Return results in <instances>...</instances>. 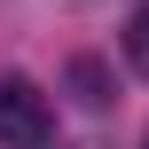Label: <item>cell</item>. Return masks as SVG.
I'll return each mask as SVG.
<instances>
[{
    "instance_id": "1",
    "label": "cell",
    "mask_w": 149,
    "mask_h": 149,
    "mask_svg": "<svg viewBox=\"0 0 149 149\" xmlns=\"http://www.w3.org/2000/svg\"><path fill=\"white\" fill-rule=\"evenodd\" d=\"M0 149H55V102L31 79H0Z\"/></svg>"
},
{
    "instance_id": "2",
    "label": "cell",
    "mask_w": 149,
    "mask_h": 149,
    "mask_svg": "<svg viewBox=\"0 0 149 149\" xmlns=\"http://www.w3.org/2000/svg\"><path fill=\"white\" fill-rule=\"evenodd\" d=\"M71 86H79V102H86V110H102V102H110V79H102V63H94V55H79V63H71Z\"/></svg>"
},
{
    "instance_id": "3",
    "label": "cell",
    "mask_w": 149,
    "mask_h": 149,
    "mask_svg": "<svg viewBox=\"0 0 149 149\" xmlns=\"http://www.w3.org/2000/svg\"><path fill=\"white\" fill-rule=\"evenodd\" d=\"M126 63H134V71L149 79V0L134 8V24H126Z\"/></svg>"
}]
</instances>
